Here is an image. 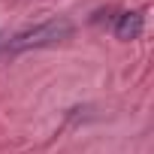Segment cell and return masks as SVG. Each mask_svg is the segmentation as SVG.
I'll return each mask as SVG.
<instances>
[{
	"instance_id": "cell-1",
	"label": "cell",
	"mask_w": 154,
	"mask_h": 154,
	"mask_svg": "<svg viewBox=\"0 0 154 154\" xmlns=\"http://www.w3.org/2000/svg\"><path fill=\"white\" fill-rule=\"evenodd\" d=\"M69 36H72V21H66V18H51V21L33 27V30H24V33L12 36L9 45H6V51H24V48H39V45H57V42H63V39H69Z\"/></svg>"
},
{
	"instance_id": "cell-2",
	"label": "cell",
	"mask_w": 154,
	"mask_h": 154,
	"mask_svg": "<svg viewBox=\"0 0 154 154\" xmlns=\"http://www.w3.org/2000/svg\"><path fill=\"white\" fill-rule=\"evenodd\" d=\"M142 27H145L142 12H121L118 15V24H115V36L124 39V42H130V39H136L142 33Z\"/></svg>"
}]
</instances>
